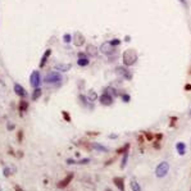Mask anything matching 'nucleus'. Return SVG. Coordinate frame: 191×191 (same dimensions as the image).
<instances>
[{"label": "nucleus", "mask_w": 191, "mask_h": 191, "mask_svg": "<svg viewBox=\"0 0 191 191\" xmlns=\"http://www.w3.org/2000/svg\"><path fill=\"white\" fill-rule=\"evenodd\" d=\"M123 64H125L126 67H130V65H133L135 63L137 62L139 59V55L136 53V50H133V49H127L125 53H123Z\"/></svg>", "instance_id": "f257e3e1"}, {"label": "nucleus", "mask_w": 191, "mask_h": 191, "mask_svg": "<svg viewBox=\"0 0 191 191\" xmlns=\"http://www.w3.org/2000/svg\"><path fill=\"white\" fill-rule=\"evenodd\" d=\"M62 74L58 72V71H51L49 72L46 76L44 77V82L46 85H57V83H60L62 82Z\"/></svg>", "instance_id": "f03ea898"}, {"label": "nucleus", "mask_w": 191, "mask_h": 191, "mask_svg": "<svg viewBox=\"0 0 191 191\" xmlns=\"http://www.w3.org/2000/svg\"><path fill=\"white\" fill-rule=\"evenodd\" d=\"M168 172H169V164H168L167 162H162L159 163L158 165H156L155 168V174L158 178H163L168 174Z\"/></svg>", "instance_id": "7ed1b4c3"}, {"label": "nucleus", "mask_w": 191, "mask_h": 191, "mask_svg": "<svg viewBox=\"0 0 191 191\" xmlns=\"http://www.w3.org/2000/svg\"><path fill=\"white\" fill-rule=\"evenodd\" d=\"M30 83L33 88H37L40 87L41 85V76H40V72L39 71H33L30 76Z\"/></svg>", "instance_id": "20e7f679"}, {"label": "nucleus", "mask_w": 191, "mask_h": 191, "mask_svg": "<svg viewBox=\"0 0 191 191\" xmlns=\"http://www.w3.org/2000/svg\"><path fill=\"white\" fill-rule=\"evenodd\" d=\"M99 102H100V104H102V105L109 107V105L113 104V96L109 95L108 92H104V94H102V95L99 96Z\"/></svg>", "instance_id": "39448f33"}, {"label": "nucleus", "mask_w": 191, "mask_h": 191, "mask_svg": "<svg viewBox=\"0 0 191 191\" xmlns=\"http://www.w3.org/2000/svg\"><path fill=\"white\" fill-rule=\"evenodd\" d=\"M14 92L17 94V96H21L22 99L23 98H26L27 96V91H26V88L22 86V85H19V83H14Z\"/></svg>", "instance_id": "423d86ee"}, {"label": "nucleus", "mask_w": 191, "mask_h": 191, "mask_svg": "<svg viewBox=\"0 0 191 191\" xmlns=\"http://www.w3.org/2000/svg\"><path fill=\"white\" fill-rule=\"evenodd\" d=\"M73 173H69L68 176H65L63 179H62V181L58 183V188H65L67 186H68L69 183H71V181H72V178H73Z\"/></svg>", "instance_id": "0eeeda50"}, {"label": "nucleus", "mask_w": 191, "mask_h": 191, "mask_svg": "<svg viewBox=\"0 0 191 191\" xmlns=\"http://www.w3.org/2000/svg\"><path fill=\"white\" fill-rule=\"evenodd\" d=\"M116 72H117L119 76L125 77L126 80H131V78H132V74L127 71V68H125V67H117V68H116Z\"/></svg>", "instance_id": "6e6552de"}, {"label": "nucleus", "mask_w": 191, "mask_h": 191, "mask_svg": "<svg viewBox=\"0 0 191 191\" xmlns=\"http://www.w3.org/2000/svg\"><path fill=\"white\" fill-rule=\"evenodd\" d=\"M73 42H74V45L76 46H82V45L85 44V37H83V35H81V33H76V35L73 36Z\"/></svg>", "instance_id": "1a4fd4ad"}, {"label": "nucleus", "mask_w": 191, "mask_h": 191, "mask_svg": "<svg viewBox=\"0 0 191 191\" xmlns=\"http://www.w3.org/2000/svg\"><path fill=\"white\" fill-rule=\"evenodd\" d=\"M50 54H51V49H48V50H45V53L42 54V58H41V60H40V68H44L45 67V64H46V62H48V59H49V57H50Z\"/></svg>", "instance_id": "9d476101"}, {"label": "nucleus", "mask_w": 191, "mask_h": 191, "mask_svg": "<svg viewBox=\"0 0 191 191\" xmlns=\"http://www.w3.org/2000/svg\"><path fill=\"white\" fill-rule=\"evenodd\" d=\"M112 50H113V46L110 45V42H104L102 46H100V51L105 55H109L112 53Z\"/></svg>", "instance_id": "9b49d317"}, {"label": "nucleus", "mask_w": 191, "mask_h": 191, "mask_svg": "<svg viewBox=\"0 0 191 191\" xmlns=\"http://www.w3.org/2000/svg\"><path fill=\"white\" fill-rule=\"evenodd\" d=\"M113 182H114V185H116L121 191H125V179H123V178H121V177H114V178H113Z\"/></svg>", "instance_id": "f8f14e48"}, {"label": "nucleus", "mask_w": 191, "mask_h": 191, "mask_svg": "<svg viewBox=\"0 0 191 191\" xmlns=\"http://www.w3.org/2000/svg\"><path fill=\"white\" fill-rule=\"evenodd\" d=\"M86 54H88L90 57H96L98 55V48L95 46V45H87Z\"/></svg>", "instance_id": "ddd939ff"}, {"label": "nucleus", "mask_w": 191, "mask_h": 191, "mask_svg": "<svg viewBox=\"0 0 191 191\" xmlns=\"http://www.w3.org/2000/svg\"><path fill=\"white\" fill-rule=\"evenodd\" d=\"M176 149H177L178 154L185 155V154H186V144H185V142H177V144H176Z\"/></svg>", "instance_id": "4468645a"}, {"label": "nucleus", "mask_w": 191, "mask_h": 191, "mask_svg": "<svg viewBox=\"0 0 191 191\" xmlns=\"http://www.w3.org/2000/svg\"><path fill=\"white\" fill-rule=\"evenodd\" d=\"M71 69V64H57L55 65V71L58 72H67Z\"/></svg>", "instance_id": "2eb2a0df"}, {"label": "nucleus", "mask_w": 191, "mask_h": 191, "mask_svg": "<svg viewBox=\"0 0 191 191\" xmlns=\"http://www.w3.org/2000/svg\"><path fill=\"white\" fill-rule=\"evenodd\" d=\"M18 109L21 113H23V112H26L28 109V102H26V100H21L19 104H18Z\"/></svg>", "instance_id": "dca6fc26"}, {"label": "nucleus", "mask_w": 191, "mask_h": 191, "mask_svg": "<svg viewBox=\"0 0 191 191\" xmlns=\"http://www.w3.org/2000/svg\"><path fill=\"white\" fill-rule=\"evenodd\" d=\"M87 99L90 100V102H95V100L98 99V94L95 90H88V92H87Z\"/></svg>", "instance_id": "f3484780"}, {"label": "nucleus", "mask_w": 191, "mask_h": 191, "mask_svg": "<svg viewBox=\"0 0 191 191\" xmlns=\"http://www.w3.org/2000/svg\"><path fill=\"white\" fill-rule=\"evenodd\" d=\"M130 185H131L132 191H141V186H140V183L136 181V179H132Z\"/></svg>", "instance_id": "a211bd4d"}, {"label": "nucleus", "mask_w": 191, "mask_h": 191, "mask_svg": "<svg viewBox=\"0 0 191 191\" xmlns=\"http://www.w3.org/2000/svg\"><path fill=\"white\" fill-rule=\"evenodd\" d=\"M88 63H90L88 58H78L77 59V64L80 67H86V65H88Z\"/></svg>", "instance_id": "6ab92c4d"}, {"label": "nucleus", "mask_w": 191, "mask_h": 191, "mask_svg": "<svg viewBox=\"0 0 191 191\" xmlns=\"http://www.w3.org/2000/svg\"><path fill=\"white\" fill-rule=\"evenodd\" d=\"M41 94H42V90H41L40 87L35 88V90H33V92H32V99H33V100H37V99L41 96Z\"/></svg>", "instance_id": "aec40b11"}, {"label": "nucleus", "mask_w": 191, "mask_h": 191, "mask_svg": "<svg viewBox=\"0 0 191 191\" xmlns=\"http://www.w3.org/2000/svg\"><path fill=\"white\" fill-rule=\"evenodd\" d=\"M127 160H128V151L123 153V158H122V163H121V168H122V169H125V167L127 164Z\"/></svg>", "instance_id": "412c9836"}, {"label": "nucleus", "mask_w": 191, "mask_h": 191, "mask_svg": "<svg viewBox=\"0 0 191 191\" xmlns=\"http://www.w3.org/2000/svg\"><path fill=\"white\" fill-rule=\"evenodd\" d=\"M92 146H94L96 150H100V151H104V153L108 151V149H107L105 146H103V145H100V144H92Z\"/></svg>", "instance_id": "4be33fe9"}, {"label": "nucleus", "mask_w": 191, "mask_h": 191, "mask_svg": "<svg viewBox=\"0 0 191 191\" xmlns=\"http://www.w3.org/2000/svg\"><path fill=\"white\" fill-rule=\"evenodd\" d=\"M109 42H110V45H112L113 48H116V46H118V45H121V40H119V39H113V40H110Z\"/></svg>", "instance_id": "5701e85b"}, {"label": "nucleus", "mask_w": 191, "mask_h": 191, "mask_svg": "<svg viewBox=\"0 0 191 191\" xmlns=\"http://www.w3.org/2000/svg\"><path fill=\"white\" fill-rule=\"evenodd\" d=\"M63 41H64L65 44H69V42L72 41V36L69 35V33H65V35L63 36Z\"/></svg>", "instance_id": "b1692460"}, {"label": "nucleus", "mask_w": 191, "mask_h": 191, "mask_svg": "<svg viewBox=\"0 0 191 191\" xmlns=\"http://www.w3.org/2000/svg\"><path fill=\"white\" fill-rule=\"evenodd\" d=\"M62 114H63V117H64V119H65L67 122H71V116H69V113H67L65 110H63Z\"/></svg>", "instance_id": "393cba45"}, {"label": "nucleus", "mask_w": 191, "mask_h": 191, "mask_svg": "<svg viewBox=\"0 0 191 191\" xmlns=\"http://www.w3.org/2000/svg\"><path fill=\"white\" fill-rule=\"evenodd\" d=\"M122 100H123L125 103H128L130 100H131V96H130L128 94H123V95H122Z\"/></svg>", "instance_id": "a878e982"}, {"label": "nucleus", "mask_w": 191, "mask_h": 191, "mask_svg": "<svg viewBox=\"0 0 191 191\" xmlns=\"http://www.w3.org/2000/svg\"><path fill=\"white\" fill-rule=\"evenodd\" d=\"M128 148H130V145L126 144L122 149H118V153H119V154H121V153H126V151H128Z\"/></svg>", "instance_id": "bb28decb"}, {"label": "nucleus", "mask_w": 191, "mask_h": 191, "mask_svg": "<svg viewBox=\"0 0 191 191\" xmlns=\"http://www.w3.org/2000/svg\"><path fill=\"white\" fill-rule=\"evenodd\" d=\"M88 162H90L88 159H82V160H80L78 163H80V164H86V163H88Z\"/></svg>", "instance_id": "cd10ccee"}, {"label": "nucleus", "mask_w": 191, "mask_h": 191, "mask_svg": "<svg viewBox=\"0 0 191 191\" xmlns=\"http://www.w3.org/2000/svg\"><path fill=\"white\" fill-rule=\"evenodd\" d=\"M179 2H181V4H182V5H183L185 8L187 7V3H186V0H179Z\"/></svg>", "instance_id": "c85d7f7f"}, {"label": "nucleus", "mask_w": 191, "mask_h": 191, "mask_svg": "<svg viewBox=\"0 0 191 191\" xmlns=\"http://www.w3.org/2000/svg\"><path fill=\"white\" fill-rule=\"evenodd\" d=\"M78 58H86V57H85V53H78Z\"/></svg>", "instance_id": "c756f323"}, {"label": "nucleus", "mask_w": 191, "mask_h": 191, "mask_svg": "<svg viewBox=\"0 0 191 191\" xmlns=\"http://www.w3.org/2000/svg\"><path fill=\"white\" fill-rule=\"evenodd\" d=\"M185 88H186V90H187V91H188V90H191V85H190V83H187Z\"/></svg>", "instance_id": "7c9ffc66"}, {"label": "nucleus", "mask_w": 191, "mask_h": 191, "mask_svg": "<svg viewBox=\"0 0 191 191\" xmlns=\"http://www.w3.org/2000/svg\"><path fill=\"white\" fill-rule=\"evenodd\" d=\"M105 191H112V190H110V188H107V190H105Z\"/></svg>", "instance_id": "2f4dec72"}, {"label": "nucleus", "mask_w": 191, "mask_h": 191, "mask_svg": "<svg viewBox=\"0 0 191 191\" xmlns=\"http://www.w3.org/2000/svg\"><path fill=\"white\" fill-rule=\"evenodd\" d=\"M0 190H2V188H0Z\"/></svg>", "instance_id": "473e14b6"}]
</instances>
